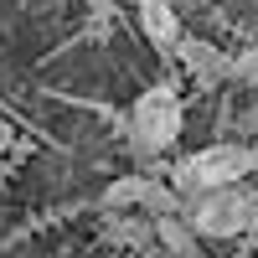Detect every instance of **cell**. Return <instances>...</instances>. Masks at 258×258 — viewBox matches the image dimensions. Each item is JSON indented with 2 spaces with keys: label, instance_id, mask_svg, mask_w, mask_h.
I'll return each instance as SVG.
<instances>
[{
  "label": "cell",
  "instance_id": "1",
  "mask_svg": "<svg viewBox=\"0 0 258 258\" xmlns=\"http://www.w3.org/2000/svg\"><path fill=\"white\" fill-rule=\"evenodd\" d=\"M181 129H186V98L176 83H150V88L129 103V119H124V140H129V155L140 165L150 160H165L170 150L181 145Z\"/></svg>",
  "mask_w": 258,
  "mask_h": 258
},
{
  "label": "cell",
  "instance_id": "10",
  "mask_svg": "<svg viewBox=\"0 0 258 258\" xmlns=\"http://www.w3.org/2000/svg\"><path fill=\"white\" fill-rule=\"evenodd\" d=\"M6 145H11V124L0 119V150H6Z\"/></svg>",
  "mask_w": 258,
  "mask_h": 258
},
{
  "label": "cell",
  "instance_id": "8",
  "mask_svg": "<svg viewBox=\"0 0 258 258\" xmlns=\"http://www.w3.org/2000/svg\"><path fill=\"white\" fill-rule=\"evenodd\" d=\"M232 83H243V88H258V41L243 52H232Z\"/></svg>",
  "mask_w": 258,
  "mask_h": 258
},
{
  "label": "cell",
  "instance_id": "6",
  "mask_svg": "<svg viewBox=\"0 0 258 258\" xmlns=\"http://www.w3.org/2000/svg\"><path fill=\"white\" fill-rule=\"evenodd\" d=\"M98 232H103V243H109V248H135V253H150V248H155V217L140 212V207H129V212H103Z\"/></svg>",
  "mask_w": 258,
  "mask_h": 258
},
{
  "label": "cell",
  "instance_id": "3",
  "mask_svg": "<svg viewBox=\"0 0 258 258\" xmlns=\"http://www.w3.org/2000/svg\"><path fill=\"white\" fill-rule=\"evenodd\" d=\"M248 176H258V140H217L170 165V181H176L181 197H197L207 186H232Z\"/></svg>",
  "mask_w": 258,
  "mask_h": 258
},
{
  "label": "cell",
  "instance_id": "4",
  "mask_svg": "<svg viewBox=\"0 0 258 258\" xmlns=\"http://www.w3.org/2000/svg\"><path fill=\"white\" fill-rule=\"evenodd\" d=\"M181 68L186 78L197 83V88H222V83H232V52L217 47V41H207V36H181Z\"/></svg>",
  "mask_w": 258,
  "mask_h": 258
},
{
  "label": "cell",
  "instance_id": "2",
  "mask_svg": "<svg viewBox=\"0 0 258 258\" xmlns=\"http://www.w3.org/2000/svg\"><path fill=\"white\" fill-rule=\"evenodd\" d=\"M186 217L207 243H232L243 232H258V181H232V186H207L186 197Z\"/></svg>",
  "mask_w": 258,
  "mask_h": 258
},
{
  "label": "cell",
  "instance_id": "9",
  "mask_svg": "<svg viewBox=\"0 0 258 258\" xmlns=\"http://www.w3.org/2000/svg\"><path fill=\"white\" fill-rule=\"evenodd\" d=\"M243 135H248V140H258V98L243 109Z\"/></svg>",
  "mask_w": 258,
  "mask_h": 258
},
{
  "label": "cell",
  "instance_id": "5",
  "mask_svg": "<svg viewBox=\"0 0 258 258\" xmlns=\"http://www.w3.org/2000/svg\"><path fill=\"white\" fill-rule=\"evenodd\" d=\"M135 21H140L145 41L160 57H176V47H181L186 31H181V11L170 6V0H135Z\"/></svg>",
  "mask_w": 258,
  "mask_h": 258
},
{
  "label": "cell",
  "instance_id": "7",
  "mask_svg": "<svg viewBox=\"0 0 258 258\" xmlns=\"http://www.w3.org/2000/svg\"><path fill=\"white\" fill-rule=\"evenodd\" d=\"M155 248L176 253V258H197V253L207 248V238L191 227L186 207H181V212H160V217H155Z\"/></svg>",
  "mask_w": 258,
  "mask_h": 258
}]
</instances>
